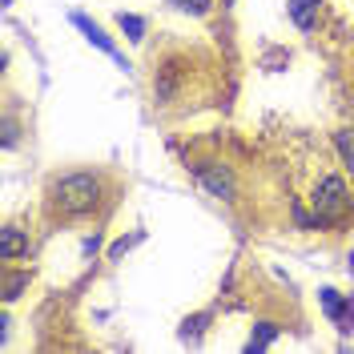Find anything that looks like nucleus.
<instances>
[{
	"label": "nucleus",
	"mask_w": 354,
	"mask_h": 354,
	"mask_svg": "<svg viewBox=\"0 0 354 354\" xmlns=\"http://www.w3.org/2000/svg\"><path fill=\"white\" fill-rule=\"evenodd\" d=\"M97 201H101V174H88V169L53 177V185H48V205L57 214H65V218L93 214Z\"/></svg>",
	"instance_id": "1"
},
{
	"label": "nucleus",
	"mask_w": 354,
	"mask_h": 354,
	"mask_svg": "<svg viewBox=\"0 0 354 354\" xmlns=\"http://www.w3.org/2000/svg\"><path fill=\"white\" fill-rule=\"evenodd\" d=\"M194 174H198V181L214 194V198H221V201H234V174L225 169V165H218V161H201V165H194Z\"/></svg>",
	"instance_id": "3"
},
{
	"label": "nucleus",
	"mask_w": 354,
	"mask_h": 354,
	"mask_svg": "<svg viewBox=\"0 0 354 354\" xmlns=\"http://www.w3.org/2000/svg\"><path fill=\"white\" fill-rule=\"evenodd\" d=\"M334 149H338V157H342L346 174L354 177V129H338L334 133Z\"/></svg>",
	"instance_id": "9"
},
{
	"label": "nucleus",
	"mask_w": 354,
	"mask_h": 354,
	"mask_svg": "<svg viewBox=\"0 0 354 354\" xmlns=\"http://www.w3.org/2000/svg\"><path fill=\"white\" fill-rule=\"evenodd\" d=\"M117 28L129 37L133 44L145 41V17H133V12H117Z\"/></svg>",
	"instance_id": "11"
},
{
	"label": "nucleus",
	"mask_w": 354,
	"mask_h": 354,
	"mask_svg": "<svg viewBox=\"0 0 354 354\" xmlns=\"http://www.w3.org/2000/svg\"><path fill=\"white\" fill-rule=\"evenodd\" d=\"M346 181L338 174H326L318 177V185H314V198H310V205H314V225H326V221H334L342 209H346Z\"/></svg>",
	"instance_id": "2"
},
{
	"label": "nucleus",
	"mask_w": 354,
	"mask_h": 354,
	"mask_svg": "<svg viewBox=\"0 0 354 354\" xmlns=\"http://www.w3.org/2000/svg\"><path fill=\"white\" fill-rule=\"evenodd\" d=\"M278 330H282L278 322H258V330L250 334V342H245V351H266V346H270V342L278 338Z\"/></svg>",
	"instance_id": "10"
},
{
	"label": "nucleus",
	"mask_w": 354,
	"mask_h": 354,
	"mask_svg": "<svg viewBox=\"0 0 354 354\" xmlns=\"http://www.w3.org/2000/svg\"><path fill=\"white\" fill-rule=\"evenodd\" d=\"M24 254H28V234H24L21 225H4V234H0V258L17 262Z\"/></svg>",
	"instance_id": "6"
},
{
	"label": "nucleus",
	"mask_w": 354,
	"mask_h": 354,
	"mask_svg": "<svg viewBox=\"0 0 354 354\" xmlns=\"http://www.w3.org/2000/svg\"><path fill=\"white\" fill-rule=\"evenodd\" d=\"M286 17L302 32H314L318 28V0H286Z\"/></svg>",
	"instance_id": "7"
},
{
	"label": "nucleus",
	"mask_w": 354,
	"mask_h": 354,
	"mask_svg": "<svg viewBox=\"0 0 354 354\" xmlns=\"http://www.w3.org/2000/svg\"><path fill=\"white\" fill-rule=\"evenodd\" d=\"M318 302H322V314H326L330 322H338V330H351V322H354L351 298H342L334 286H322L318 290Z\"/></svg>",
	"instance_id": "5"
},
{
	"label": "nucleus",
	"mask_w": 354,
	"mask_h": 354,
	"mask_svg": "<svg viewBox=\"0 0 354 354\" xmlns=\"http://www.w3.org/2000/svg\"><path fill=\"white\" fill-rule=\"evenodd\" d=\"M141 238H145L141 230H137V234H129V238H117V242L109 245V262H117V258H125V254H129L133 245H141Z\"/></svg>",
	"instance_id": "13"
},
{
	"label": "nucleus",
	"mask_w": 354,
	"mask_h": 354,
	"mask_svg": "<svg viewBox=\"0 0 354 354\" xmlns=\"http://www.w3.org/2000/svg\"><path fill=\"white\" fill-rule=\"evenodd\" d=\"M205 322H209V314H194V318H185L181 322V338H198L205 330Z\"/></svg>",
	"instance_id": "14"
},
{
	"label": "nucleus",
	"mask_w": 354,
	"mask_h": 354,
	"mask_svg": "<svg viewBox=\"0 0 354 354\" xmlns=\"http://www.w3.org/2000/svg\"><path fill=\"white\" fill-rule=\"evenodd\" d=\"M28 282H32L28 270H8V274H4V302H17L24 290H28Z\"/></svg>",
	"instance_id": "8"
},
{
	"label": "nucleus",
	"mask_w": 354,
	"mask_h": 354,
	"mask_svg": "<svg viewBox=\"0 0 354 354\" xmlns=\"http://www.w3.org/2000/svg\"><path fill=\"white\" fill-rule=\"evenodd\" d=\"M177 12H189V17H209V8H214V0H169Z\"/></svg>",
	"instance_id": "12"
},
{
	"label": "nucleus",
	"mask_w": 354,
	"mask_h": 354,
	"mask_svg": "<svg viewBox=\"0 0 354 354\" xmlns=\"http://www.w3.org/2000/svg\"><path fill=\"white\" fill-rule=\"evenodd\" d=\"M68 21H73V24H77V28H81V32H85V41H88V44H97V48H101L105 57H113L117 65H125V57H121V48L113 44V37H109V32H105V28H101V24H97V21H88L85 12H73Z\"/></svg>",
	"instance_id": "4"
}]
</instances>
